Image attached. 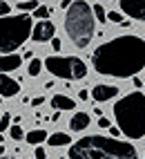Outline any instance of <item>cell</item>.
<instances>
[{
    "label": "cell",
    "mask_w": 145,
    "mask_h": 159,
    "mask_svg": "<svg viewBox=\"0 0 145 159\" xmlns=\"http://www.w3.org/2000/svg\"><path fill=\"white\" fill-rule=\"evenodd\" d=\"M92 63L103 76L134 79L141 70H145V40L132 34L112 38L94 49Z\"/></svg>",
    "instance_id": "obj_1"
},
{
    "label": "cell",
    "mask_w": 145,
    "mask_h": 159,
    "mask_svg": "<svg viewBox=\"0 0 145 159\" xmlns=\"http://www.w3.org/2000/svg\"><path fill=\"white\" fill-rule=\"evenodd\" d=\"M69 159H139L136 148L103 134H89L78 139L67 152Z\"/></svg>",
    "instance_id": "obj_2"
},
{
    "label": "cell",
    "mask_w": 145,
    "mask_h": 159,
    "mask_svg": "<svg viewBox=\"0 0 145 159\" xmlns=\"http://www.w3.org/2000/svg\"><path fill=\"white\" fill-rule=\"evenodd\" d=\"M114 116H116L118 130L130 139H143L145 137V94L132 92L121 101L114 103Z\"/></svg>",
    "instance_id": "obj_3"
},
{
    "label": "cell",
    "mask_w": 145,
    "mask_h": 159,
    "mask_svg": "<svg viewBox=\"0 0 145 159\" xmlns=\"http://www.w3.org/2000/svg\"><path fill=\"white\" fill-rule=\"evenodd\" d=\"M65 31L76 47H87L94 38V9L85 0H74L65 14Z\"/></svg>",
    "instance_id": "obj_4"
},
{
    "label": "cell",
    "mask_w": 145,
    "mask_h": 159,
    "mask_svg": "<svg viewBox=\"0 0 145 159\" xmlns=\"http://www.w3.org/2000/svg\"><path fill=\"white\" fill-rule=\"evenodd\" d=\"M32 29H34V23H32V16L27 14L0 18V52L11 54L27 38H32Z\"/></svg>",
    "instance_id": "obj_5"
},
{
    "label": "cell",
    "mask_w": 145,
    "mask_h": 159,
    "mask_svg": "<svg viewBox=\"0 0 145 159\" xmlns=\"http://www.w3.org/2000/svg\"><path fill=\"white\" fill-rule=\"evenodd\" d=\"M43 65L47 67L49 74H54L58 79L76 81L87 76V65L76 56H47L43 61Z\"/></svg>",
    "instance_id": "obj_6"
},
{
    "label": "cell",
    "mask_w": 145,
    "mask_h": 159,
    "mask_svg": "<svg viewBox=\"0 0 145 159\" xmlns=\"http://www.w3.org/2000/svg\"><path fill=\"white\" fill-rule=\"evenodd\" d=\"M56 34V27L51 20H38V25H34L32 29V38L36 40V43H51V38H54Z\"/></svg>",
    "instance_id": "obj_7"
},
{
    "label": "cell",
    "mask_w": 145,
    "mask_h": 159,
    "mask_svg": "<svg viewBox=\"0 0 145 159\" xmlns=\"http://www.w3.org/2000/svg\"><path fill=\"white\" fill-rule=\"evenodd\" d=\"M121 11L134 18V20H145V0H118Z\"/></svg>",
    "instance_id": "obj_8"
},
{
    "label": "cell",
    "mask_w": 145,
    "mask_h": 159,
    "mask_svg": "<svg viewBox=\"0 0 145 159\" xmlns=\"http://www.w3.org/2000/svg\"><path fill=\"white\" fill-rule=\"evenodd\" d=\"M116 94H118V88L116 85L98 83V85H94V90H92V99H94L96 103H105V101H112Z\"/></svg>",
    "instance_id": "obj_9"
},
{
    "label": "cell",
    "mask_w": 145,
    "mask_h": 159,
    "mask_svg": "<svg viewBox=\"0 0 145 159\" xmlns=\"http://www.w3.org/2000/svg\"><path fill=\"white\" fill-rule=\"evenodd\" d=\"M18 92H20L18 81H14L7 74H0V97H16Z\"/></svg>",
    "instance_id": "obj_10"
},
{
    "label": "cell",
    "mask_w": 145,
    "mask_h": 159,
    "mask_svg": "<svg viewBox=\"0 0 145 159\" xmlns=\"http://www.w3.org/2000/svg\"><path fill=\"white\" fill-rule=\"evenodd\" d=\"M20 63H23V58H20L18 54H2V56H0V74L18 70Z\"/></svg>",
    "instance_id": "obj_11"
},
{
    "label": "cell",
    "mask_w": 145,
    "mask_h": 159,
    "mask_svg": "<svg viewBox=\"0 0 145 159\" xmlns=\"http://www.w3.org/2000/svg\"><path fill=\"white\" fill-rule=\"evenodd\" d=\"M89 121H92V119H89L87 112H76V114L69 119V128L74 130V132H80V130H85L87 125H89Z\"/></svg>",
    "instance_id": "obj_12"
},
{
    "label": "cell",
    "mask_w": 145,
    "mask_h": 159,
    "mask_svg": "<svg viewBox=\"0 0 145 159\" xmlns=\"http://www.w3.org/2000/svg\"><path fill=\"white\" fill-rule=\"evenodd\" d=\"M51 105H54V110H74L76 108V101H71L69 97H65V94H54L51 97Z\"/></svg>",
    "instance_id": "obj_13"
},
{
    "label": "cell",
    "mask_w": 145,
    "mask_h": 159,
    "mask_svg": "<svg viewBox=\"0 0 145 159\" xmlns=\"http://www.w3.org/2000/svg\"><path fill=\"white\" fill-rule=\"evenodd\" d=\"M47 143L54 146V148H58V146H69V143H71V137H69L67 132H54V134L47 137Z\"/></svg>",
    "instance_id": "obj_14"
},
{
    "label": "cell",
    "mask_w": 145,
    "mask_h": 159,
    "mask_svg": "<svg viewBox=\"0 0 145 159\" xmlns=\"http://www.w3.org/2000/svg\"><path fill=\"white\" fill-rule=\"evenodd\" d=\"M47 132L45 130H32V132H27L25 134V139H27V143H32V146H40L43 141H47Z\"/></svg>",
    "instance_id": "obj_15"
},
{
    "label": "cell",
    "mask_w": 145,
    "mask_h": 159,
    "mask_svg": "<svg viewBox=\"0 0 145 159\" xmlns=\"http://www.w3.org/2000/svg\"><path fill=\"white\" fill-rule=\"evenodd\" d=\"M49 14H51V9H49V7L38 5V9L34 11V18H38V20H49Z\"/></svg>",
    "instance_id": "obj_16"
},
{
    "label": "cell",
    "mask_w": 145,
    "mask_h": 159,
    "mask_svg": "<svg viewBox=\"0 0 145 159\" xmlns=\"http://www.w3.org/2000/svg\"><path fill=\"white\" fill-rule=\"evenodd\" d=\"M40 67H43V65H40V61H38V58H32V61H29V67H27L29 76H38V74H40Z\"/></svg>",
    "instance_id": "obj_17"
},
{
    "label": "cell",
    "mask_w": 145,
    "mask_h": 159,
    "mask_svg": "<svg viewBox=\"0 0 145 159\" xmlns=\"http://www.w3.org/2000/svg\"><path fill=\"white\" fill-rule=\"evenodd\" d=\"M18 9H20V11H36L38 2H36V0H25V2H18Z\"/></svg>",
    "instance_id": "obj_18"
},
{
    "label": "cell",
    "mask_w": 145,
    "mask_h": 159,
    "mask_svg": "<svg viewBox=\"0 0 145 159\" xmlns=\"http://www.w3.org/2000/svg\"><path fill=\"white\" fill-rule=\"evenodd\" d=\"M94 18L98 23H105L107 20V14H105V9H103V5H94Z\"/></svg>",
    "instance_id": "obj_19"
},
{
    "label": "cell",
    "mask_w": 145,
    "mask_h": 159,
    "mask_svg": "<svg viewBox=\"0 0 145 159\" xmlns=\"http://www.w3.org/2000/svg\"><path fill=\"white\" fill-rule=\"evenodd\" d=\"M11 119H14V116H11V114H7V112H5L2 116H0V132H5V130L9 128V123H11Z\"/></svg>",
    "instance_id": "obj_20"
},
{
    "label": "cell",
    "mask_w": 145,
    "mask_h": 159,
    "mask_svg": "<svg viewBox=\"0 0 145 159\" xmlns=\"http://www.w3.org/2000/svg\"><path fill=\"white\" fill-rule=\"evenodd\" d=\"M9 134H11V139H16V141H20L23 139V128H20V125H11V130H9Z\"/></svg>",
    "instance_id": "obj_21"
},
{
    "label": "cell",
    "mask_w": 145,
    "mask_h": 159,
    "mask_svg": "<svg viewBox=\"0 0 145 159\" xmlns=\"http://www.w3.org/2000/svg\"><path fill=\"white\" fill-rule=\"evenodd\" d=\"M107 20H112V23H118V25H121V23H123V14H121V11H109V14H107Z\"/></svg>",
    "instance_id": "obj_22"
},
{
    "label": "cell",
    "mask_w": 145,
    "mask_h": 159,
    "mask_svg": "<svg viewBox=\"0 0 145 159\" xmlns=\"http://www.w3.org/2000/svg\"><path fill=\"white\" fill-rule=\"evenodd\" d=\"M9 11H11V7H9L5 0H0V18H5V16H9Z\"/></svg>",
    "instance_id": "obj_23"
},
{
    "label": "cell",
    "mask_w": 145,
    "mask_h": 159,
    "mask_svg": "<svg viewBox=\"0 0 145 159\" xmlns=\"http://www.w3.org/2000/svg\"><path fill=\"white\" fill-rule=\"evenodd\" d=\"M123 132L118 130V125H109V137H112V139H116V137H121Z\"/></svg>",
    "instance_id": "obj_24"
},
{
    "label": "cell",
    "mask_w": 145,
    "mask_h": 159,
    "mask_svg": "<svg viewBox=\"0 0 145 159\" xmlns=\"http://www.w3.org/2000/svg\"><path fill=\"white\" fill-rule=\"evenodd\" d=\"M34 157H36V159H47L45 148H40V146H38V148H36V152H34Z\"/></svg>",
    "instance_id": "obj_25"
},
{
    "label": "cell",
    "mask_w": 145,
    "mask_h": 159,
    "mask_svg": "<svg viewBox=\"0 0 145 159\" xmlns=\"http://www.w3.org/2000/svg\"><path fill=\"white\" fill-rule=\"evenodd\" d=\"M98 125H100V128H109V119H105V116H100V119H98Z\"/></svg>",
    "instance_id": "obj_26"
},
{
    "label": "cell",
    "mask_w": 145,
    "mask_h": 159,
    "mask_svg": "<svg viewBox=\"0 0 145 159\" xmlns=\"http://www.w3.org/2000/svg\"><path fill=\"white\" fill-rule=\"evenodd\" d=\"M51 47H54L56 52H60V38H56V36L51 38Z\"/></svg>",
    "instance_id": "obj_27"
},
{
    "label": "cell",
    "mask_w": 145,
    "mask_h": 159,
    "mask_svg": "<svg viewBox=\"0 0 145 159\" xmlns=\"http://www.w3.org/2000/svg\"><path fill=\"white\" fill-rule=\"evenodd\" d=\"M43 101H45L43 97H36V99H32V101H29V103H32V105H34V108H38V105H40V103H43Z\"/></svg>",
    "instance_id": "obj_28"
},
{
    "label": "cell",
    "mask_w": 145,
    "mask_h": 159,
    "mask_svg": "<svg viewBox=\"0 0 145 159\" xmlns=\"http://www.w3.org/2000/svg\"><path fill=\"white\" fill-rule=\"evenodd\" d=\"M87 97H89V92H87V90H80V92H78V99H80V101H85Z\"/></svg>",
    "instance_id": "obj_29"
},
{
    "label": "cell",
    "mask_w": 145,
    "mask_h": 159,
    "mask_svg": "<svg viewBox=\"0 0 145 159\" xmlns=\"http://www.w3.org/2000/svg\"><path fill=\"white\" fill-rule=\"evenodd\" d=\"M134 85H136V88H141V85H143V81H141L139 76H134Z\"/></svg>",
    "instance_id": "obj_30"
},
{
    "label": "cell",
    "mask_w": 145,
    "mask_h": 159,
    "mask_svg": "<svg viewBox=\"0 0 145 159\" xmlns=\"http://www.w3.org/2000/svg\"><path fill=\"white\" fill-rule=\"evenodd\" d=\"M69 5H71L69 0H63V2H60V7H63V9H69Z\"/></svg>",
    "instance_id": "obj_31"
},
{
    "label": "cell",
    "mask_w": 145,
    "mask_h": 159,
    "mask_svg": "<svg viewBox=\"0 0 145 159\" xmlns=\"http://www.w3.org/2000/svg\"><path fill=\"white\" fill-rule=\"evenodd\" d=\"M2 141H5V137H2V134H0V143H2Z\"/></svg>",
    "instance_id": "obj_32"
},
{
    "label": "cell",
    "mask_w": 145,
    "mask_h": 159,
    "mask_svg": "<svg viewBox=\"0 0 145 159\" xmlns=\"http://www.w3.org/2000/svg\"><path fill=\"white\" fill-rule=\"evenodd\" d=\"M2 159H14V157H2Z\"/></svg>",
    "instance_id": "obj_33"
},
{
    "label": "cell",
    "mask_w": 145,
    "mask_h": 159,
    "mask_svg": "<svg viewBox=\"0 0 145 159\" xmlns=\"http://www.w3.org/2000/svg\"><path fill=\"white\" fill-rule=\"evenodd\" d=\"M0 159H2V157H0Z\"/></svg>",
    "instance_id": "obj_34"
},
{
    "label": "cell",
    "mask_w": 145,
    "mask_h": 159,
    "mask_svg": "<svg viewBox=\"0 0 145 159\" xmlns=\"http://www.w3.org/2000/svg\"><path fill=\"white\" fill-rule=\"evenodd\" d=\"M0 116H2V114H0Z\"/></svg>",
    "instance_id": "obj_35"
}]
</instances>
